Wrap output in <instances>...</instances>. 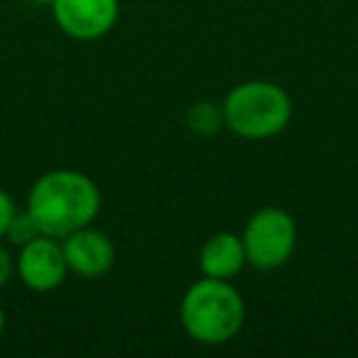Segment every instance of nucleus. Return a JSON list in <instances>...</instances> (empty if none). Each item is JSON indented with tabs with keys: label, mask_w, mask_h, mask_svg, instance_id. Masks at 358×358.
<instances>
[{
	"label": "nucleus",
	"mask_w": 358,
	"mask_h": 358,
	"mask_svg": "<svg viewBox=\"0 0 358 358\" xmlns=\"http://www.w3.org/2000/svg\"><path fill=\"white\" fill-rule=\"evenodd\" d=\"M103 196L94 179L76 169H52L35 179L27 194V206L42 236L66 238L74 231L91 226L101 214Z\"/></svg>",
	"instance_id": "1"
},
{
	"label": "nucleus",
	"mask_w": 358,
	"mask_h": 358,
	"mask_svg": "<svg viewBox=\"0 0 358 358\" xmlns=\"http://www.w3.org/2000/svg\"><path fill=\"white\" fill-rule=\"evenodd\" d=\"M179 322L187 336L196 343H229L245 324L243 294L231 285V280L201 278L179 302Z\"/></svg>",
	"instance_id": "2"
},
{
	"label": "nucleus",
	"mask_w": 358,
	"mask_h": 358,
	"mask_svg": "<svg viewBox=\"0 0 358 358\" xmlns=\"http://www.w3.org/2000/svg\"><path fill=\"white\" fill-rule=\"evenodd\" d=\"M224 125L243 140H268L280 135L292 120V99L273 81L236 84L221 101Z\"/></svg>",
	"instance_id": "3"
},
{
	"label": "nucleus",
	"mask_w": 358,
	"mask_h": 358,
	"mask_svg": "<svg viewBox=\"0 0 358 358\" xmlns=\"http://www.w3.org/2000/svg\"><path fill=\"white\" fill-rule=\"evenodd\" d=\"M241 238L248 265L258 270H278L297 248V224L285 209L265 206L245 221Z\"/></svg>",
	"instance_id": "4"
},
{
	"label": "nucleus",
	"mask_w": 358,
	"mask_h": 358,
	"mask_svg": "<svg viewBox=\"0 0 358 358\" xmlns=\"http://www.w3.org/2000/svg\"><path fill=\"white\" fill-rule=\"evenodd\" d=\"M50 10L66 37L94 42L115 27L120 17V0H52Z\"/></svg>",
	"instance_id": "5"
},
{
	"label": "nucleus",
	"mask_w": 358,
	"mask_h": 358,
	"mask_svg": "<svg viewBox=\"0 0 358 358\" xmlns=\"http://www.w3.org/2000/svg\"><path fill=\"white\" fill-rule=\"evenodd\" d=\"M15 273L32 292H52L62 287L69 275L62 241L52 236H37L35 241L25 243L15 258Z\"/></svg>",
	"instance_id": "6"
},
{
	"label": "nucleus",
	"mask_w": 358,
	"mask_h": 358,
	"mask_svg": "<svg viewBox=\"0 0 358 358\" xmlns=\"http://www.w3.org/2000/svg\"><path fill=\"white\" fill-rule=\"evenodd\" d=\"M62 248H64L69 273L84 280L101 278L115 265L113 241L103 231H96L94 226H84V229L62 238Z\"/></svg>",
	"instance_id": "7"
},
{
	"label": "nucleus",
	"mask_w": 358,
	"mask_h": 358,
	"mask_svg": "<svg viewBox=\"0 0 358 358\" xmlns=\"http://www.w3.org/2000/svg\"><path fill=\"white\" fill-rule=\"evenodd\" d=\"M248 265L243 238L231 231L214 234L199 250V270L204 278L234 280Z\"/></svg>",
	"instance_id": "8"
},
{
	"label": "nucleus",
	"mask_w": 358,
	"mask_h": 358,
	"mask_svg": "<svg viewBox=\"0 0 358 358\" xmlns=\"http://www.w3.org/2000/svg\"><path fill=\"white\" fill-rule=\"evenodd\" d=\"M187 125L194 130L196 135H214L219 133L224 125V110L214 101H199L189 108L187 113Z\"/></svg>",
	"instance_id": "9"
},
{
	"label": "nucleus",
	"mask_w": 358,
	"mask_h": 358,
	"mask_svg": "<svg viewBox=\"0 0 358 358\" xmlns=\"http://www.w3.org/2000/svg\"><path fill=\"white\" fill-rule=\"evenodd\" d=\"M40 234V226L35 224V219L30 216V211H20L17 209V214L13 216L10 226H8V234L6 238L10 241L13 245H17V248H22L25 243H30V241H35Z\"/></svg>",
	"instance_id": "10"
},
{
	"label": "nucleus",
	"mask_w": 358,
	"mask_h": 358,
	"mask_svg": "<svg viewBox=\"0 0 358 358\" xmlns=\"http://www.w3.org/2000/svg\"><path fill=\"white\" fill-rule=\"evenodd\" d=\"M15 214H17L15 199H13L6 189H0V238H6L8 226H10V221Z\"/></svg>",
	"instance_id": "11"
},
{
	"label": "nucleus",
	"mask_w": 358,
	"mask_h": 358,
	"mask_svg": "<svg viewBox=\"0 0 358 358\" xmlns=\"http://www.w3.org/2000/svg\"><path fill=\"white\" fill-rule=\"evenodd\" d=\"M15 275V258L10 255V250L0 245V287H6Z\"/></svg>",
	"instance_id": "12"
},
{
	"label": "nucleus",
	"mask_w": 358,
	"mask_h": 358,
	"mask_svg": "<svg viewBox=\"0 0 358 358\" xmlns=\"http://www.w3.org/2000/svg\"><path fill=\"white\" fill-rule=\"evenodd\" d=\"M3 331H6V312L0 307V338H3Z\"/></svg>",
	"instance_id": "13"
},
{
	"label": "nucleus",
	"mask_w": 358,
	"mask_h": 358,
	"mask_svg": "<svg viewBox=\"0 0 358 358\" xmlns=\"http://www.w3.org/2000/svg\"><path fill=\"white\" fill-rule=\"evenodd\" d=\"M35 3H37V6H42V3H45V6H50L52 0H35Z\"/></svg>",
	"instance_id": "14"
}]
</instances>
